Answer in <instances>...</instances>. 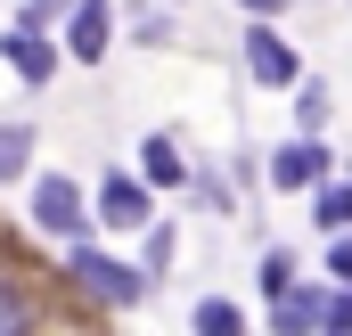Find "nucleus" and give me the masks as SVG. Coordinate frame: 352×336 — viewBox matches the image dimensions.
Listing matches in <instances>:
<instances>
[{
    "instance_id": "f3484780",
    "label": "nucleus",
    "mask_w": 352,
    "mask_h": 336,
    "mask_svg": "<svg viewBox=\"0 0 352 336\" xmlns=\"http://www.w3.org/2000/svg\"><path fill=\"white\" fill-rule=\"evenodd\" d=\"M328 271H336V279H352V238H336V246H328Z\"/></svg>"
},
{
    "instance_id": "39448f33",
    "label": "nucleus",
    "mask_w": 352,
    "mask_h": 336,
    "mask_svg": "<svg viewBox=\"0 0 352 336\" xmlns=\"http://www.w3.org/2000/svg\"><path fill=\"white\" fill-rule=\"evenodd\" d=\"M0 58H8L25 83H50V74H58V50L41 41V25H16V33H0Z\"/></svg>"
},
{
    "instance_id": "f03ea898",
    "label": "nucleus",
    "mask_w": 352,
    "mask_h": 336,
    "mask_svg": "<svg viewBox=\"0 0 352 336\" xmlns=\"http://www.w3.org/2000/svg\"><path fill=\"white\" fill-rule=\"evenodd\" d=\"M107 41H115V8H107V0H74V8H66V50L98 66Z\"/></svg>"
},
{
    "instance_id": "20e7f679",
    "label": "nucleus",
    "mask_w": 352,
    "mask_h": 336,
    "mask_svg": "<svg viewBox=\"0 0 352 336\" xmlns=\"http://www.w3.org/2000/svg\"><path fill=\"white\" fill-rule=\"evenodd\" d=\"M320 172H328V148L320 140H287L270 156V189H320Z\"/></svg>"
},
{
    "instance_id": "9b49d317",
    "label": "nucleus",
    "mask_w": 352,
    "mask_h": 336,
    "mask_svg": "<svg viewBox=\"0 0 352 336\" xmlns=\"http://www.w3.org/2000/svg\"><path fill=\"white\" fill-rule=\"evenodd\" d=\"M25 328H33V295L16 279H0V336H25Z\"/></svg>"
},
{
    "instance_id": "f8f14e48",
    "label": "nucleus",
    "mask_w": 352,
    "mask_h": 336,
    "mask_svg": "<svg viewBox=\"0 0 352 336\" xmlns=\"http://www.w3.org/2000/svg\"><path fill=\"white\" fill-rule=\"evenodd\" d=\"M311 213H320V230H352V180H344V189H320Z\"/></svg>"
},
{
    "instance_id": "f257e3e1",
    "label": "nucleus",
    "mask_w": 352,
    "mask_h": 336,
    "mask_svg": "<svg viewBox=\"0 0 352 336\" xmlns=\"http://www.w3.org/2000/svg\"><path fill=\"white\" fill-rule=\"evenodd\" d=\"M33 222H41V230H58V238H82V189H74V180H58V172H50V180H33Z\"/></svg>"
},
{
    "instance_id": "dca6fc26",
    "label": "nucleus",
    "mask_w": 352,
    "mask_h": 336,
    "mask_svg": "<svg viewBox=\"0 0 352 336\" xmlns=\"http://www.w3.org/2000/svg\"><path fill=\"white\" fill-rule=\"evenodd\" d=\"M66 8H74V0H25V17H16V25H50V17H66Z\"/></svg>"
},
{
    "instance_id": "a211bd4d",
    "label": "nucleus",
    "mask_w": 352,
    "mask_h": 336,
    "mask_svg": "<svg viewBox=\"0 0 352 336\" xmlns=\"http://www.w3.org/2000/svg\"><path fill=\"white\" fill-rule=\"evenodd\" d=\"M246 8H254V17H270V8H287V0H246Z\"/></svg>"
},
{
    "instance_id": "2eb2a0df",
    "label": "nucleus",
    "mask_w": 352,
    "mask_h": 336,
    "mask_svg": "<svg viewBox=\"0 0 352 336\" xmlns=\"http://www.w3.org/2000/svg\"><path fill=\"white\" fill-rule=\"evenodd\" d=\"M295 115H303V123H320V115H328V90L303 83V90H295Z\"/></svg>"
},
{
    "instance_id": "ddd939ff",
    "label": "nucleus",
    "mask_w": 352,
    "mask_h": 336,
    "mask_svg": "<svg viewBox=\"0 0 352 336\" xmlns=\"http://www.w3.org/2000/svg\"><path fill=\"white\" fill-rule=\"evenodd\" d=\"M197 328L205 336H238V304H197Z\"/></svg>"
},
{
    "instance_id": "423d86ee",
    "label": "nucleus",
    "mask_w": 352,
    "mask_h": 336,
    "mask_svg": "<svg viewBox=\"0 0 352 336\" xmlns=\"http://www.w3.org/2000/svg\"><path fill=\"white\" fill-rule=\"evenodd\" d=\"M246 66H254V83H270V90L295 83V50H287L270 25H254V33H246Z\"/></svg>"
},
{
    "instance_id": "9d476101",
    "label": "nucleus",
    "mask_w": 352,
    "mask_h": 336,
    "mask_svg": "<svg viewBox=\"0 0 352 336\" xmlns=\"http://www.w3.org/2000/svg\"><path fill=\"white\" fill-rule=\"evenodd\" d=\"M25 165H33V132L25 123H0V180H16Z\"/></svg>"
},
{
    "instance_id": "1a4fd4ad",
    "label": "nucleus",
    "mask_w": 352,
    "mask_h": 336,
    "mask_svg": "<svg viewBox=\"0 0 352 336\" xmlns=\"http://www.w3.org/2000/svg\"><path fill=\"white\" fill-rule=\"evenodd\" d=\"M140 172H148V180H164V189H180V180H188V165H180V148L164 140V132L140 148Z\"/></svg>"
},
{
    "instance_id": "4468645a",
    "label": "nucleus",
    "mask_w": 352,
    "mask_h": 336,
    "mask_svg": "<svg viewBox=\"0 0 352 336\" xmlns=\"http://www.w3.org/2000/svg\"><path fill=\"white\" fill-rule=\"evenodd\" d=\"M320 328H352V279H344V295L320 304Z\"/></svg>"
},
{
    "instance_id": "7ed1b4c3",
    "label": "nucleus",
    "mask_w": 352,
    "mask_h": 336,
    "mask_svg": "<svg viewBox=\"0 0 352 336\" xmlns=\"http://www.w3.org/2000/svg\"><path fill=\"white\" fill-rule=\"evenodd\" d=\"M74 279H82L90 295H107V304H140V271H123V262H107V254L74 246Z\"/></svg>"
},
{
    "instance_id": "6e6552de",
    "label": "nucleus",
    "mask_w": 352,
    "mask_h": 336,
    "mask_svg": "<svg viewBox=\"0 0 352 336\" xmlns=\"http://www.w3.org/2000/svg\"><path fill=\"white\" fill-rule=\"evenodd\" d=\"M98 205H107V222H115V230H140V222H148L140 180H107V189H98Z\"/></svg>"
},
{
    "instance_id": "0eeeda50",
    "label": "nucleus",
    "mask_w": 352,
    "mask_h": 336,
    "mask_svg": "<svg viewBox=\"0 0 352 336\" xmlns=\"http://www.w3.org/2000/svg\"><path fill=\"white\" fill-rule=\"evenodd\" d=\"M320 304H328L320 287H295V279H287V287H278V304H270V320H278L287 336H295V328H320Z\"/></svg>"
}]
</instances>
